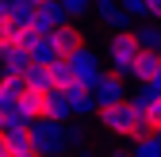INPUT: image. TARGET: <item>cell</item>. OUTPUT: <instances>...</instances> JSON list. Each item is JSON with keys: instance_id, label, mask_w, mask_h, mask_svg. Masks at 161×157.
I'll list each match as a JSON object with an SVG mask.
<instances>
[{"instance_id": "obj_4", "label": "cell", "mask_w": 161, "mask_h": 157, "mask_svg": "<svg viewBox=\"0 0 161 157\" xmlns=\"http://www.w3.org/2000/svg\"><path fill=\"white\" fill-rule=\"evenodd\" d=\"M50 96H54V88H42V84H23V92H19V115H23L27 123L46 119V115H50Z\"/></svg>"}, {"instance_id": "obj_18", "label": "cell", "mask_w": 161, "mask_h": 157, "mask_svg": "<svg viewBox=\"0 0 161 157\" xmlns=\"http://www.w3.org/2000/svg\"><path fill=\"white\" fill-rule=\"evenodd\" d=\"M146 127H150V134H161V100L146 111Z\"/></svg>"}, {"instance_id": "obj_20", "label": "cell", "mask_w": 161, "mask_h": 157, "mask_svg": "<svg viewBox=\"0 0 161 157\" xmlns=\"http://www.w3.org/2000/svg\"><path fill=\"white\" fill-rule=\"evenodd\" d=\"M146 19L161 23V0H146Z\"/></svg>"}, {"instance_id": "obj_13", "label": "cell", "mask_w": 161, "mask_h": 157, "mask_svg": "<svg viewBox=\"0 0 161 157\" xmlns=\"http://www.w3.org/2000/svg\"><path fill=\"white\" fill-rule=\"evenodd\" d=\"M50 77H54V88H58V92H69V88L77 84V73H73L69 62H54V65H50Z\"/></svg>"}, {"instance_id": "obj_25", "label": "cell", "mask_w": 161, "mask_h": 157, "mask_svg": "<svg viewBox=\"0 0 161 157\" xmlns=\"http://www.w3.org/2000/svg\"><path fill=\"white\" fill-rule=\"evenodd\" d=\"M153 138H157V142H161V134H153Z\"/></svg>"}, {"instance_id": "obj_17", "label": "cell", "mask_w": 161, "mask_h": 157, "mask_svg": "<svg viewBox=\"0 0 161 157\" xmlns=\"http://www.w3.org/2000/svg\"><path fill=\"white\" fill-rule=\"evenodd\" d=\"M27 84H42V88H54L50 65H31V73H27Z\"/></svg>"}, {"instance_id": "obj_2", "label": "cell", "mask_w": 161, "mask_h": 157, "mask_svg": "<svg viewBox=\"0 0 161 157\" xmlns=\"http://www.w3.org/2000/svg\"><path fill=\"white\" fill-rule=\"evenodd\" d=\"M108 65H111V73H119V77H130L134 73V65H138V57H142L146 50H142V42H138V35L134 31H115V35H108Z\"/></svg>"}, {"instance_id": "obj_10", "label": "cell", "mask_w": 161, "mask_h": 157, "mask_svg": "<svg viewBox=\"0 0 161 157\" xmlns=\"http://www.w3.org/2000/svg\"><path fill=\"white\" fill-rule=\"evenodd\" d=\"M65 96H69V104H73V115H80V119H85V115H96V111H100L96 92H92V88H85V84H73Z\"/></svg>"}, {"instance_id": "obj_16", "label": "cell", "mask_w": 161, "mask_h": 157, "mask_svg": "<svg viewBox=\"0 0 161 157\" xmlns=\"http://www.w3.org/2000/svg\"><path fill=\"white\" fill-rule=\"evenodd\" d=\"M58 4L65 8V15H69V19H80L88 8H96V0H58Z\"/></svg>"}, {"instance_id": "obj_5", "label": "cell", "mask_w": 161, "mask_h": 157, "mask_svg": "<svg viewBox=\"0 0 161 157\" xmlns=\"http://www.w3.org/2000/svg\"><path fill=\"white\" fill-rule=\"evenodd\" d=\"M50 50L58 62H69L73 54L85 50V31H80L77 23H62L58 31H50Z\"/></svg>"}, {"instance_id": "obj_8", "label": "cell", "mask_w": 161, "mask_h": 157, "mask_svg": "<svg viewBox=\"0 0 161 157\" xmlns=\"http://www.w3.org/2000/svg\"><path fill=\"white\" fill-rule=\"evenodd\" d=\"M96 15H100V23H104L111 35L115 31H127V23H130L123 0H96Z\"/></svg>"}, {"instance_id": "obj_6", "label": "cell", "mask_w": 161, "mask_h": 157, "mask_svg": "<svg viewBox=\"0 0 161 157\" xmlns=\"http://www.w3.org/2000/svg\"><path fill=\"white\" fill-rule=\"evenodd\" d=\"M96 100H100V107H111V104H127L130 100V92H127V84H123V77H119V73H104V77H100V81H96Z\"/></svg>"}, {"instance_id": "obj_3", "label": "cell", "mask_w": 161, "mask_h": 157, "mask_svg": "<svg viewBox=\"0 0 161 157\" xmlns=\"http://www.w3.org/2000/svg\"><path fill=\"white\" fill-rule=\"evenodd\" d=\"M31 146L42 157H58L69 149V123H54V119H35L31 123Z\"/></svg>"}, {"instance_id": "obj_7", "label": "cell", "mask_w": 161, "mask_h": 157, "mask_svg": "<svg viewBox=\"0 0 161 157\" xmlns=\"http://www.w3.org/2000/svg\"><path fill=\"white\" fill-rule=\"evenodd\" d=\"M69 65H73V73H77V84H85V88H96V81L104 77V69H100V57L85 46L80 54H73L69 57Z\"/></svg>"}, {"instance_id": "obj_1", "label": "cell", "mask_w": 161, "mask_h": 157, "mask_svg": "<svg viewBox=\"0 0 161 157\" xmlns=\"http://www.w3.org/2000/svg\"><path fill=\"white\" fill-rule=\"evenodd\" d=\"M96 119H100V127H104L111 138H130V142H138V138H153L150 127H146V115L138 111L130 100H127V104L100 107V111H96Z\"/></svg>"}, {"instance_id": "obj_21", "label": "cell", "mask_w": 161, "mask_h": 157, "mask_svg": "<svg viewBox=\"0 0 161 157\" xmlns=\"http://www.w3.org/2000/svg\"><path fill=\"white\" fill-rule=\"evenodd\" d=\"M73 146H85V127H69V149Z\"/></svg>"}, {"instance_id": "obj_24", "label": "cell", "mask_w": 161, "mask_h": 157, "mask_svg": "<svg viewBox=\"0 0 161 157\" xmlns=\"http://www.w3.org/2000/svg\"><path fill=\"white\" fill-rule=\"evenodd\" d=\"M0 73H4V57H0Z\"/></svg>"}, {"instance_id": "obj_12", "label": "cell", "mask_w": 161, "mask_h": 157, "mask_svg": "<svg viewBox=\"0 0 161 157\" xmlns=\"http://www.w3.org/2000/svg\"><path fill=\"white\" fill-rule=\"evenodd\" d=\"M46 119H54V123H69L73 119V104H69L65 92L54 88V96H50V115H46Z\"/></svg>"}, {"instance_id": "obj_19", "label": "cell", "mask_w": 161, "mask_h": 157, "mask_svg": "<svg viewBox=\"0 0 161 157\" xmlns=\"http://www.w3.org/2000/svg\"><path fill=\"white\" fill-rule=\"evenodd\" d=\"M123 8L130 19H138V15H146V0H123Z\"/></svg>"}, {"instance_id": "obj_23", "label": "cell", "mask_w": 161, "mask_h": 157, "mask_svg": "<svg viewBox=\"0 0 161 157\" xmlns=\"http://www.w3.org/2000/svg\"><path fill=\"white\" fill-rule=\"evenodd\" d=\"M153 88H157V92H161V73H157V81H153Z\"/></svg>"}, {"instance_id": "obj_15", "label": "cell", "mask_w": 161, "mask_h": 157, "mask_svg": "<svg viewBox=\"0 0 161 157\" xmlns=\"http://www.w3.org/2000/svg\"><path fill=\"white\" fill-rule=\"evenodd\" d=\"M157 100H161V92H157L153 84H138V92L130 96V104H134L138 111H142V115H146V111H150V107H153Z\"/></svg>"}, {"instance_id": "obj_22", "label": "cell", "mask_w": 161, "mask_h": 157, "mask_svg": "<svg viewBox=\"0 0 161 157\" xmlns=\"http://www.w3.org/2000/svg\"><path fill=\"white\" fill-rule=\"evenodd\" d=\"M23 4H31V8H42V4H46V0H23Z\"/></svg>"}, {"instance_id": "obj_9", "label": "cell", "mask_w": 161, "mask_h": 157, "mask_svg": "<svg viewBox=\"0 0 161 157\" xmlns=\"http://www.w3.org/2000/svg\"><path fill=\"white\" fill-rule=\"evenodd\" d=\"M65 19H69V15H65V8L58 4V0H46L42 8H35V23H31V27H35L38 35H50V31L62 27Z\"/></svg>"}, {"instance_id": "obj_14", "label": "cell", "mask_w": 161, "mask_h": 157, "mask_svg": "<svg viewBox=\"0 0 161 157\" xmlns=\"http://www.w3.org/2000/svg\"><path fill=\"white\" fill-rule=\"evenodd\" d=\"M134 35H138V42H142V50L161 54V23H142Z\"/></svg>"}, {"instance_id": "obj_11", "label": "cell", "mask_w": 161, "mask_h": 157, "mask_svg": "<svg viewBox=\"0 0 161 157\" xmlns=\"http://www.w3.org/2000/svg\"><path fill=\"white\" fill-rule=\"evenodd\" d=\"M157 73H161V54H150V50H146L142 57H138V65H134L130 77H134L138 84H153V81H157Z\"/></svg>"}]
</instances>
